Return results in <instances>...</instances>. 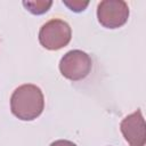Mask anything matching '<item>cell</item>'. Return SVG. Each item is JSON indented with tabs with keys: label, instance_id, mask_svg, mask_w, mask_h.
Here are the masks:
<instances>
[{
	"label": "cell",
	"instance_id": "ba28073f",
	"mask_svg": "<svg viewBox=\"0 0 146 146\" xmlns=\"http://www.w3.org/2000/svg\"><path fill=\"white\" fill-rule=\"evenodd\" d=\"M50 146H76V145L73 141L65 140V139H59V140H55L54 143H51Z\"/></svg>",
	"mask_w": 146,
	"mask_h": 146
},
{
	"label": "cell",
	"instance_id": "5b68a950",
	"mask_svg": "<svg viewBox=\"0 0 146 146\" xmlns=\"http://www.w3.org/2000/svg\"><path fill=\"white\" fill-rule=\"evenodd\" d=\"M120 129L129 146H145V120L140 110L125 116L120 123Z\"/></svg>",
	"mask_w": 146,
	"mask_h": 146
},
{
	"label": "cell",
	"instance_id": "277c9868",
	"mask_svg": "<svg viewBox=\"0 0 146 146\" xmlns=\"http://www.w3.org/2000/svg\"><path fill=\"white\" fill-rule=\"evenodd\" d=\"M129 17V7L121 0H104L97 6L98 22L107 29H117L124 25Z\"/></svg>",
	"mask_w": 146,
	"mask_h": 146
},
{
	"label": "cell",
	"instance_id": "3957f363",
	"mask_svg": "<svg viewBox=\"0 0 146 146\" xmlns=\"http://www.w3.org/2000/svg\"><path fill=\"white\" fill-rule=\"evenodd\" d=\"M92 62L90 56L79 49L66 52L59 62V71L62 75L71 81L84 79L91 71Z\"/></svg>",
	"mask_w": 146,
	"mask_h": 146
},
{
	"label": "cell",
	"instance_id": "6da1fadb",
	"mask_svg": "<svg viewBox=\"0 0 146 146\" xmlns=\"http://www.w3.org/2000/svg\"><path fill=\"white\" fill-rule=\"evenodd\" d=\"M44 98L41 89L35 84H22L10 97L11 113L23 121L36 119L43 111Z\"/></svg>",
	"mask_w": 146,
	"mask_h": 146
},
{
	"label": "cell",
	"instance_id": "7a4b0ae2",
	"mask_svg": "<svg viewBox=\"0 0 146 146\" xmlns=\"http://www.w3.org/2000/svg\"><path fill=\"white\" fill-rule=\"evenodd\" d=\"M72 38L70 25L62 19L54 18L44 23L39 32V41L48 50H58L68 44Z\"/></svg>",
	"mask_w": 146,
	"mask_h": 146
},
{
	"label": "cell",
	"instance_id": "8992f818",
	"mask_svg": "<svg viewBox=\"0 0 146 146\" xmlns=\"http://www.w3.org/2000/svg\"><path fill=\"white\" fill-rule=\"evenodd\" d=\"M52 5L51 1H43V0H38V1H23V6L31 11L34 15H41L48 11L50 6Z\"/></svg>",
	"mask_w": 146,
	"mask_h": 146
},
{
	"label": "cell",
	"instance_id": "52a82bcc",
	"mask_svg": "<svg viewBox=\"0 0 146 146\" xmlns=\"http://www.w3.org/2000/svg\"><path fill=\"white\" fill-rule=\"evenodd\" d=\"M64 5H66L68 8H71V10L73 11H82L84 10V8L89 5V2H81V1H73V2H68V1H63Z\"/></svg>",
	"mask_w": 146,
	"mask_h": 146
}]
</instances>
